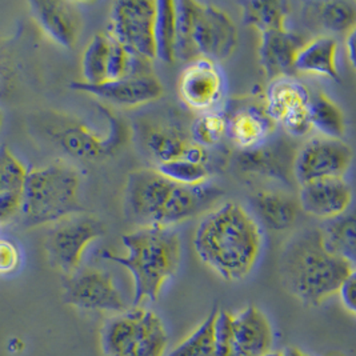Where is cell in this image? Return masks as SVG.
I'll list each match as a JSON object with an SVG mask.
<instances>
[{"label":"cell","mask_w":356,"mask_h":356,"mask_svg":"<svg viewBox=\"0 0 356 356\" xmlns=\"http://www.w3.org/2000/svg\"><path fill=\"white\" fill-rule=\"evenodd\" d=\"M251 206L258 216L257 220L273 231L291 228L300 210L298 200L277 191L255 193L251 196Z\"/></svg>","instance_id":"22"},{"label":"cell","mask_w":356,"mask_h":356,"mask_svg":"<svg viewBox=\"0 0 356 356\" xmlns=\"http://www.w3.org/2000/svg\"><path fill=\"white\" fill-rule=\"evenodd\" d=\"M110 130L107 135L99 136L94 131L79 123L59 124L54 131V138L67 154L79 159H99L113 154L124 139V126L113 113H108Z\"/></svg>","instance_id":"15"},{"label":"cell","mask_w":356,"mask_h":356,"mask_svg":"<svg viewBox=\"0 0 356 356\" xmlns=\"http://www.w3.org/2000/svg\"><path fill=\"white\" fill-rule=\"evenodd\" d=\"M232 331L247 355L266 356L273 351V325L259 308L248 306L238 314H232Z\"/></svg>","instance_id":"20"},{"label":"cell","mask_w":356,"mask_h":356,"mask_svg":"<svg viewBox=\"0 0 356 356\" xmlns=\"http://www.w3.org/2000/svg\"><path fill=\"white\" fill-rule=\"evenodd\" d=\"M218 314L219 307L213 308L204 322L165 356H216L215 324Z\"/></svg>","instance_id":"30"},{"label":"cell","mask_w":356,"mask_h":356,"mask_svg":"<svg viewBox=\"0 0 356 356\" xmlns=\"http://www.w3.org/2000/svg\"><path fill=\"white\" fill-rule=\"evenodd\" d=\"M178 94L184 106L203 113L216 111L226 95V81L218 63L197 58L180 72Z\"/></svg>","instance_id":"13"},{"label":"cell","mask_w":356,"mask_h":356,"mask_svg":"<svg viewBox=\"0 0 356 356\" xmlns=\"http://www.w3.org/2000/svg\"><path fill=\"white\" fill-rule=\"evenodd\" d=\"M216 356H250L238 344L232 331V314L219 309L216 324Z\"/></svg>","instance_id":"36"},{"label":"cell","mask_w":356,"mask_h":356,"mask_svg":"<svg viewBox=\"0 0 356 356\" xmlns=\"http://www.w3.org/2000/svg\"><path fill=\"white\" fill-rule=\"evenodd\" d=\"M26 175V167L8 147L0 146V194L20 193Z\"/></svg>","instance_id":"35"},{"label":"cell","mask_w":356,"mask_h":356,"mask_svg":"<svg viewBox=\"0 0 356 356\" xmlns=\"http://www.w3.org/2000/svg\"><path fill=\"white\" fill-rule=\"evenodd\" d=\"M30 11L42 31L63 49L75 47L81 31V17L75 3L63 0H33Z\"/></svg>","instance_id":"17"},{"label":"cell","mask_w":356,"mask_h":356,"mask_svg":"<svg viewBox=\"0 0 356 356\" xmlns=\"http://www.w3.org/2000/svg\"><path fill=\"white\" fill-rule=\"evenodd\" d=\"M63 302L87 311L120 314L129 306L115 284L113 275L92 267L78 268L63 283Z\"/></svg>","instance_id":"11"},{"label":"cell","mask_w":356,"mask_h":356,"mask_svg":"<svg viewBox=\"0 0 356 356\" xmlns=\"http://www.w3.org/2000/svg\"><path fill=\"white\" fill-rule=\"evenodd\" d=\"M339 44L330 35H321L306 42L295 56L293 70L303 74L321 75L332 81H339L338 65Z\"/></svg>","instance_id":"21"},{"label":"cell","mask_w":356,"mask_h":356,"mask_svg":"<svg viewBox=\"0 0 356 356\" xmlns=\"http://www.w3.org/2000/svg\"><path fill=\"white\" fill-rule=\"evenodd\" d=\"M346 55L351 67H355V30L346 35Z\"/></svg>","instance_id":"41"},{"label":"cell","mask_w":356,"mask_h":356,"mask_svg":"<svg viewBox=\"0 0 356 356\" xmlns=\"http://www.w3.org/2000/svg\"><path fill=\"white\" fill-rule=\"evenodd\" d=\"M156 171L161 172L164 178L183 186L203 184L207 183L210 178V168L207 164H197L184 158L159 163Z\"/></svg>","instance_id":"34"},{"label":"cell","mask_w":356,"mask_h":356,"mask_svg":"<svg viewBox=\"0 0 356 356\" xmlns=\"http://www.w3.org/2000/svg\"><path fill=\"white\" fill-rule=\"evenodd\" d=\"M155 20L156 1L119 0L113 4L108 33L135 56L151 62L156 59Z\"/></svg>","instance_id":"8"},{"label":"cell","mask_w":356,"mask_h":356,"mask_svg":"<svg viewBox=\"0 0 356 356\" xmlns=\"http://www.w3.org/2000/svg\"><path fill=\"white\" fill-rule=\"evenodd\" d=\"M146 146L152 158H155L159 164L181 158L188 142L177 129L162 126L148 132Z\"/></svg>","instance_id":"32"},{"label":"cell","mask_w":356,"mask_h":356,"mask_svg":"<svg viewBox=\"0 0 356 356\" xmlns=\"http://www.w3.org/2000/svg\"><path fill=\"white\" fill-rule=\"evenodd\" d=\"M266 356H309L306 354V353H303V351H300V350H298V348H295V347H286V348H283V350H279V351H271L268 355Z\"/></svg>","instance_id":"42"},{"label":"cell","mask_w":356,"mask_h":356,"mask_svg":"<svg viewBox=\"0 0 356 356\" xmlns=\"http://www.w3.org/2000/svg\"><path fill=\"white\" fill-rule=\"evenodd\" d=\"M20 264V252L15 244L0 239V274H11Z\"/></svg>","instance_id":"37"},{"label":"cell","mask_w":356,"mask_h":356,"mask_svg":"<svg viewBox=\"0 0 356 356\" xmlns=\"http://www.w3.org/2000/svg\"><path fill=\"white\" fill-rule=\"evenodd\" d=\"M126 255L110 251L103 259L120 264L134 279V306L156 302L168 280L177 275L181 261V242L174 227L140 226L122 238Z\"/></svg>","instance_id":"4"},{"label":"cell","mask_w":356,"mask_h":356,"mask_svg":"<svg viewBox=\"0 0 356 356\" xmlns=\"http://www.w3.org/2000/svg\"><path fill=\"white\" fill-rule=\"evenodd\" d=\"M175 60L190 63L197 59L195 49L194 38V1L181 0L175 1Z\"/></svg>","instance_id":"31"},{"label":"cell","mask_w":356,"mask_h":356,"mask_svg":"<svg viewBox=\"0 0 356 356\" xmlns=\"http://www.w3.org/2000/svg\"><path fill=\"white\" fill-rule=\"evenodd\" d=\"M353 164V149L341 139L315 136L293 156V178L300 184L319 179L343 178Z\"/></svg>","instance_id":"9"},{"label":"cell","mask_w":356,"mask_h":356,"mask_svg":"<svg viewBox=\"0 0 356 356\" xmlns=\"http://www.w3.org/2000/svg\"><path fill=\"white\" fill-rule=\"evenodd\" d=\"M266 145L254 151L244 152L242 155L244 167L254 172H260L268 177H276L284 180L289 179V174H292L293 177V158L287 155L284 147L275 146L274 148H267Z\"/></svg>","instance_id":"28"},{"label":"cell","mask_w":356,"mask_h":356,"mask_svg":"<svg viewBox=\"0 0 356 356\" xmlns=\"http://www.w3.org/2000/svg\"><path fill=\"white\" fill-rule=\"evenodd\" d=\"M113 49V36L99 33L91 39L84 49L81 59V74L84 83L100 84L108 81L110 60Z\"/></svg>","instance_id":"25"},{"label":"cell","mask_w":356,"mask_h":356,"mask_svg":"<svg viewBox=\"0 0 356 356\" xmlns=\"http://www.w3.org/2000/svg\"><path fill=\"white\" fill-rule=\"evenodd\" d=\"M275 127L264 107L243 106L227 116L226 135L243 152L264 146Z\"/></svg>","instance_id":"18"},{"label":"cell","mask_w":356,"mask_h":356,"mask_svg":"<svg viewBox=\"0 0 356 356\" xmlns=\"http://www.w3.org/2000/svg\"><path fill=\"white\" fill-rule=\"evenodd\" d=\"M309 102L311 92L302 81L292 76H282L270 83L264 108L289 135L302 138L312 131Z\"/></svg>","instance_id":"12"},{"label":"cell","mask_w":356,"mask_h":356,"mask_svg":"<svg viewBox=\"0 0 356 356\" xmlns=\"http://www.w3.org/2000/svg\"><path fill=\"white\" fill-rule=\"evenodd\" d=\"M354 273L355 264L327 251L319 228H306L292 235L279 258L284 289L311 307L337 295L341 283Z\"/></svg>","instance_id":"2"},{"label":"cell","mask_w":356,"mask_h":356,"mask_svg":"<svg viewBox=\"0 0 356 356\" xmlns=\"http://www.w3.org/2000/svg\"><path fill=\"white\" fill-rule=\"evenodd\" d=\"M351 203L353 188L344 178L319 179L299 187V209L324 222L344 215Z\"/></svg>","instance_id":"16"},{"label":"cell","mask_w":356,"mask_h":356,"mask_svg":"<svg viewBox=\"0 0 356 356\" xmlns=\"http://www.w3.org/2000/svg\"><path fill=\"white\" fill-rule=\"evenodd\" d=\"M309 118L312 130L324 138L341 139L346 134V118L339 106L324 92L311 94Z\"/></svg>","instance_id":"26"},{"label":"cell","mask_w":356,"mask_h":356,"mask_svg":"<svg viewBox=\"0 0 356 356\" xmlns=\"http://www.w3.org/2000/svg\"><path fill=\"white\" fill-rule=\"evenodd\" d=\"M195 49L197 58L213 63L227 60L238 47L239 33L232 17L222 8L194 1Z\"/></svg>","instance_id":"10"},{"label":"cell","mask_w":356,"mask_h":356,"mask_svg":"<svg viewBox=\"0 0 356 356\" xmlns=\"http://www.w3.org/2000/svg\"><path fill=\"white\" fill-rule=\"evenodd\" d=\"M181 158L190 161V162L197 163V164H207L209 165V154L204 147L197 146L195 143H188L186 147Z\"/></svg>","instance_id":"40"},{"label":"cell","mask_w":356,"mask_h":356,"mask_svg":"<svg viewBox=\"0 0 356 356\" xmlns=\"http://www.w3.org/2000/svg\"><path fill=\"white\" fill-rule=\"evenodd\" d=\"M70 87L81 92L91 94L113 106L129 108L152 103L163 95L162 83L151 70L134 72L120 79L100 84L72 81Z\"/></svg>","instance_id":"14"},{"label":"cell","mask_w":356,"mask_h":356,"mask_svg":"<svg viewBox=\"0 0 356 356\" xmlns=\"http://www.w3.org/2000/svg\"><path fill=\"white\" fill-rule=\"evenodd\" d=\"M193 143L197 146L211 147L218 145L227 132V116L219 110L199 113L191 124Z\"/></svg>","instance_id":"33"},{"label":"cell","mask_w":356,"mask_h":356,"mask_svg":"<svg viewBox=\"0 0 356 356\" xmlns=\"http://www.w3.org/2000/svg\"><path fill=\"white\" fill-rule=\"evenodd\" d=\"M308 15L325 31L347 33L355 30L356 6L354 1L308 3Z\"/></svg>","instance_id":"24"},{"label":"cell","mask_w":356,"mask_h":356,"mask_svg":"<svg viewBox=\"0 0 356 356\" xmlns=\"http://www.w3.org/2000/svg\"><path fill=\"white\" fill-rule=\"evenodd\" d=\"M106 234L104 225L90 213L68 215L49 228L44 250L49 264L71 275L81 267L87 247Z\"/></svg>","instance_id":"7"},{"label":"cell","mask_w":356,"mask_h":356,"mask_svg":"<svg viewBox=\"0 0 356 356\" xmlns=\"http://www.w3.org/2000/svg\"><path fill=\"white\" fill-rule=\"evenodd\" d=\"M355 289H356V276L355 273L351 276H348L339 287L338 295H339L340 302L343 307L346 308L348 312L355 314Z\"/></svg>","instance_id":"39"},{"label":"cell","mask_w":356,"mask_h":356,"mask_svg":"<svg viewBox=\"0 0 356 356\" xmlns=\"http://www.w3.org/2000/svg\"><path fill=\"white\" fill-rule=\"evenodd\" d=\"M79 186L78 171L65 163L27 171L20 191L22 225H54L68 215L81 212Z\"/></svg>","instance_id":"5"},{"label":"cell","mask_w":356,"mask_h":356,"mask_svg":"<svg viewBox=\"0 0 356 356\" xmlns=\"http://www.w3.org/2000/svg\"><path fill=\"white\" fill-rule=\"evenodd\" d=\"M303 44V39L289 29L260 33V65L266 76L271 81L292 76L295 56Z\"/></svg>","instance_id":"19"},{"label":"cell","mask_w":356,"mask_h":356,"mask_svg":"<svg viewBox=\"0 0 356 356\" xmlns=\"http://www.w3.org/2000/svg\"><path fill=\"white\" fill-rule=\"evenodd\" d=\"M20 212V193L0 194V225L8 223Z\"/></svg>","instance_id":"38"},{"label":"cell","mask_w":356,"mask_h":356,"mask_svg":"<svg viewBox=\"0 0 356 356\" xmlns=\"http://www.w3.org/2000/svg\"><path fill=\"white\" fill-rule=\"evenodd\" d=\"M195 252L227 282H242L261 254L263 232L257 218L236 202L209 211L194 234Z\"/></svg>","instance_id":"1"},{"label":"cell","mask_w":356,"mask_h":356,"mask_svg":"<svg viewBox=\"0 0 356 356\" xmlns=\"http://www.w3.org/2000/svg\"><path fill=\"white\" fill-rule=\"evenodd\" d=\"M222 193L207 183L183 186L152 168L132 171L126 184L124 204L140 226L174 227L213 203Z\"/></svg>","instance_id":"3"},{"label":"cell","mask_w":356,"mask_h":356,"mask_svg":"<svg viewBox=\"0 0 356 356\" xmlns=\"http://www.w3.org/2000/svg\"><path fill=\"white\" fill-rule=\"evenodd\" d=\"M244 24L255 27L260 33L287 29L290 3L287 1H244Z\"/></svg>","instance_id":"27"},{"label":"cell","mask_w":356,"mask_h":356,"mask_svg":"<svg viewBox=\"0 0 356 356\" xmlns=\"http://www.w3.org/2000/svg\"><path fill=\"white\" fill-rule=\"evenodd\" d=\"M1 124H3V113L0 110V129H1Z\"/></svg>","instance_id":"43"},{"label":"cell","mask_w":356,"mask_h":356,"mask_svg":"<svg viewBox=\"0 0 356 356\" xmlns=\"http://www.w3.org/2000/svg\"><path fill=\"white\" fill-rule=\"evenodd\" d=\"M324 247L332 255L355 264L356 229L355 218L353 213H344L319 228Z\"/></svg>","instance_id":"23"},{"label":"cell","mask_w":356,"mask_h":356,"mask_svg":"<svg viewBox=\"0 0 356 356\" xmlns=\"http://www.w3.org/2000/svg\"><path fill=\"white\" fill-rule=\"evenodd\" d=\"M175 1H156L155 20V52L165 63L175 62Z\"/></svg>","instance_id":"29"},{"label":"cell","mask_w":356,"mask_h":356,"mask_svg":"<svg viewBox=\"0 0 356 356\" xmlns=\"http://www.w3.org/2000/svg\"><path fill=\"white\" fill-rule=\"evenodd\" d=\"M168 341L161 316L143 306L116 314L100 330L103 356H165Z\"/></svg>","instance_id":"6"}]
</instances>
